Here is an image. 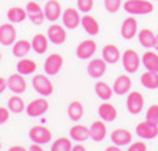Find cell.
<instances>
[{
    "label": "cell",
    "mask_w": 158,
    "mask_h": 151,
    "mask_svg": "<svg viewBox=\"0 0 158 151\" xmlns=\"http://www.w3.org/2000/svg\"><path fill=\"white\" fill-rule=\"evenodd\" d=\"M122 6L128 14H133V16L150 14L155 8V5L152 2H149V0H127Z\"/></svg>",
    "instance_id": "6da1fadb"
},
{
    "label": "cell",
    "mask_w": 158,
    "mask_h": 151,
    "mask_svg": "<svg viewBox=\"0 0 158 151\" xmlns=\"http://www.w3.org/2000/svg\"><path fill=\"white\" fill-rule=\"evenodd\" d=\"M32 87H33V90L38 95H41L44 98L51 96L52 93H54V85H52V82H51L48 74H36V76H33Z\"/></svg>",
    "instance_id": "7a4b0ae2"
},
{
    "label": "cell",
    "mask_w": 158,
    "mask_h": 151,
    "mask_svg": "<svg viewBox=\"0 0 158 151\" xmlns=\"http://www.w3.org/2000/svg\"><path fill=\"white\" fill-rule=\"evenodd\" d=\"M122 65H123V69L128 72V74H133L139 69V65H141V57L139 54L136 52L135 49H127L125 52L122 54Z\"/></svg>",
    "instance_id": "3957f363"
},
{
    "label": "cell",
    "mask_w": 158,
    "mask_h": 151,
    "mask_svg": "<svg viewBox=\"0 0 158 151\" xmlns=\"http://www.w3.org/2000/svg\"><path fill=\"white\" fill-rule=\"evenodd\" d=\"M25 11H27V19L33 24V25H41L46 21L44 11L40 6V3L36 0H30V2L25 5Z\"/></svg>",
    "instance_id": "277c9868"
},
{
    "label": "cell",
    "mask_w": 158,
    "mask_h": 151,
    "mask_svg": "<svg viewBox=\"0 0 158 151\" xmlns=\"http://www.w3.org/2000/svg\"><path fill=\"white\" fill-rule=\"evenodd\" d=\"M136 134L139 138H144V140H152L158 135V123H153V121H141L138 126H136Z\"/></svg>",
    "instance_id": "5b68a950"
},
{
    "label": "cell",
    "mask_w": 158,
    "mask_h": 151,
    "mask_svg": "<svg viewBox=\"0 0 158 151\" xmlns=\"http://www.w3.org/2000/svg\"><path fill=\"white\" fill-rule=\"evenodd\" d=\"M18 30L13 22H6L0 25V44L2 46H13L16 43Z\"/></svg>",
    "instance_id": "8992f818"
},
{
    "label": "cell",
    "mask_w": 158,
    "mask_h": 151,
    "mask_svg": "<svg viewBox=\"0 0 158 151\" xmlns=\"http://www.w3.org/2000/svg\"><path fill=\"white\" fill-rule=\"evenodd\" d=\"M81 11L76 10V8H67L63 13H62V19H63V27L65 29H77L81 25Z\"/></svg>",
    "instance_id": "52a82bcc"
},
{
    "label": "cell",
    "mask_w": 158,
    "mask_h": 151,
    "mask_svg": "<svg viewBox=\"0 0 158 151\" xmlns=\"http://www.w3.org/2000/svg\"><path fill=\"white\" fill-rule=\"evenodd\" d=\"M49 109V103L43 98H38V99H33L30 104H27V107H25V112H27V115L32 117V118H38L44 115V113L48 112Z\"/></svg>",
    "instance_id": "ba28073f"
},
{
    "label": "cell",
    "mask_w": 158,
    "mask_h": 151,
    "mask_svg": "<svg viewBox=\"0 0 158 151\" xmlns=\"http://www.w3.org/2000/svg\"><path fill=\"white\" fill-rule=\"evenodd\" d=\"M29 138L33 143H40V145H44L49 143L51 138H52V132L44 128V126H33V128L29 131Z\"/></svg>",
    "instance_id": "9c48e42d"
},
{
    "label": "cell",
    "mask_w": 158,
    "mask_h": 151,
    "mask_svg": "<svg viewBox=\"0 0 158 151\" xmlns=\"http://www.w3.org/2000/svg\"><path fill=\"white\" fill-rule=\"evenodd\" d=\"M97 43L94 40H84L76 47V57L79 60H89L97 54Z\"/></svg>",
    "instance_id": "30bf717a"
},
{
    "label": "cell",
    "mask_w": 158,
    "mask_h": 151,
    "mask_svg": "<svg viewBox=\"0 0 158 151\" xmlns=\"http://www.w3.org/2000/svg\"><path fill=\"white\" fill-rule=\"evenodd\" d=\"M108 69V63L103 58H92L87 65V72L92 79H101Z\"/></svg>",
    "instance_id": "8fae6325"
},
{
    "label": "cell",
    "mask_w": 158,
    "mask_h": 151,
    "mask_svg": "<svg viewBox=\"0 0 158 151\" xmlns=\"http://www.w3.org/2000/svg\"><path fill=\"white\" fill-rule=\"evenodd\" d=\"M144 109V96L139 91H130L127 98V110L131 115H138Z\"/></svg>",
    "instance_id": "7c38bea8"
},
{
    "label": "cell",
    "mask_w": 158,
    "mask_h": 151,
    "mask_svg": "<svg viewBox=\"0 0 158 151\" xmlns=\"http://www.w3.org/2000/svg\"><path fill=\"white\" fill-rule=\"evenodd\" d=\"M63 66V57L60 54H51L44 60V74L56 76Z\"/></svg>",
    "instance_id": "4fadbf2b"
},
{
    "label": "cell",
    "mask_w": 158,
    "mask_h": 151,
    "mask_svg": "<svg viewBox=\"0 0 158 151\" xmlns=\"http://www.w3.org/2000/svg\"><path fill=\"white\" fill-rule=\"evenodd\" d=\"M6 83H8V88L13 91V95H22L27 90V82H25L24 76L19 74V72L11 74L6 79Z\"/></svg>",
    "instance_id": "5bb4252c"
},
{
    "label": "cell",
    "mask_w": 158,
    "mask_h": 151,
    "mask_svg": "<svg viewBox=\"0 0 158 151\" xmlns=\"http://www.w3.org/2000/svg\"><path fill=\"white\" fill-rule=\"evenodd\" d=\"M120 35L123 40H133L138 35V21L133 16H128L123 19L122 25H120Z\"/></svg>",
    "instance_id": "9a60e30c"
},
{
    "label": "cell",
    "mask_w": 158,
    "mask_h": 151,
    "mask_svg": "<svg viewBox=\"0 0 158 151\" xmlns=\"http://www.w3.org/2000/svg\"><path fill=\"white\" fill-rule=\"evenodd\" d=\"M46 35H48V40L52 44L59 46V44H63L65 41H67V30L63 29V25H59V24H52L48 29Z\"/></svg>",
    "instance_id": "2e32d148"
},
{
    "label": "cell",
    "mask_w": 158,
    "mask_h": 151,
    "mask_svg": "<svg viewBox=\"0 0 158 151\" xmlns=\"http://www.w3.org/2000/svg\"><path fill=\"white\" fill-rule=\"evenodd\" d=\"M131 85H133V82H131V77H130V76H128V74H120V76H118V77L114 80L112 90H114L115 95L123 96V95L130 93Z\"/></svg>",
    "instance_id": "e0dca14e"
},
{
    "label": "cell",
    "mask_w": 158,
    "mask_h": 151,
    "mask_svg": "<svg viewBox=\"0 0 158 151\" xmlns=\"http://www.w3.org/2000/svg\"><path fill=\"white\" fill-rule=\"evenodd\" d=\"M101 58L108 63V65H114L118 60L122 58V54L118 47L115 44H106L103 49H101Z\"/></svg>",
    "instance_id": "ac0fdd59"
},
{
    "label": "cell",
    "mask_w": 158,
    "mask_h": 151,
    "mask_svg": "<svg viewBox=\"0 0 158 151\" xmlns=\"http://www.w3.org/2000/svg\"><path fill=\"white\" fill-rule=\"evenodd\" d=\"M43 11H44L46 19L51 22H56L62 17V6L57 0H49V2H46Z\"/></svg>",
    "instance_id": "d6986e66"
},
{
    "label": "cell",
    "mask_w": 158,
    "mask_h": 151,
    "mask_svg": "<svg viewBox=\"0 0 158 151\" xmlns=\"http://www.w3.org/2000/svg\"><path fill=\"white\" fill-rule=\"evenodd\" d=\"M111 140L114 145H118V146H125V145H130L133 142V134H131L128 129H114L112 134H111Z\"/></svg>",
    "instance_id": "ffe728a7"
},
{
    "label": "cell",
    "mask_w": 158,
    "mask_h": 151,
    "mask_svg": "<svg viewBox=\"0 0 158 151\" xmlns=\"http://www.w3.org/2000/svg\"><path fill=\"white\" fill-rule=\"evenodd\" d=\"M89 132H90V138L94 142H103L104 138H106L108 129H106L104 121L100 120V121H94V123H92V126L89 128Z\"/></svg>",
    "instance_id": "44dd1931"
},
{
    "label": "cell",
    "mask_w": 158,
    "mask_h": 151,
    "mask_svg": "<svg viewBox=\"0 0 158 151\" xmlns=\"http://www.w3.org/2000/svg\"><path fill=\"white\" fill-rule=\"evenodd\" d=\"M32 50L35 54L41 55V54H46L48 52V46H49V40H48V35H43V33H36L33 38H32Z\"/></svg>",
    "instance_id": "7402d4cb"
},
{
    "label": "cell",
    "mask_w": 158,
    "mask_h": 151,
    "mask_svg": "<svg viewBox=\"0 0 158 151\" xmlns=\"http://www.w3.org/2000/svg\"><path fill=\"white\" fill-rule=\"evenodd\" d=\"M81 25H82L84 32L89 33L90 36H95V35L100 33V24H98V21L94 16H89V13L81 17Z\"/></svg>",
    "instance_id": "603a6c76"
},
{
    "label": "cell",
    "mask_w": 158,
    "mask_h": 151,
    "mask_svg": "<svg viewBox=\"0 0 158 151\" xmlns=\"http://www.w3.org/2000/svg\"><path fill=\"white\" fill-rule=\"evenodd\" d=\"M141 63H142V66L146 68L147 71L158 72V54L152 52V50H147V52L142 54Z\"/></svg>",
    "instance_id": "cb8c5ba5"
},
{
    "label": "cell",
    "mask_w": 158,
    "mask_h": 151,
    "mask_svg": "<svg viewBox=\"0 0 158 151\" xmlns=\"http://www.w3.org/2000/svg\"><path fill=\"white\" fill-rule=\"evenodd\" d=\"M98 115L101 117V120L104 123H111L117 118V110L111 103H104L98 107Z\"/></svg>",
    "instance_id": "d4e9b609"
},
{
    "label": "cell",
    "mask_w": 158,
    "mask_h": 151,
    "mask_svg": "<svg viewBox=\"0 0 158 151\" xmlns=\"http://www.w3.org/2000/svg\"><path fill=\"white\" fill-rule=\"evenodd\" d=\"M16 69H18V72L22 74V76L33 74V72L36 71V61L32 60V58H27V57L19 58L18 65H16Z\"/></svg>",
    "instance_id": "484cf974"
},
{
    "label": "cell",
    "mask_w": 158,
    "mask_h": 151,
    "mask_svg": "<svg viewBox=\"0 0 158 151\" xmlns=\"http://www.w3.org/2000/svg\"><path fill=\"white\" fill-rule=\"evenodd\" d=\"M90 137L89 128H85L84 124H74L70 129V138L74 142H85Z\"/></svg>",
    "instance_id": "4316f807"
},
{
    "label": "cell",
    "mask_w": 158,
    "mask_h": 151,
    "mask_svg": "<svg viewBox=\"0 0 158 151\" xmlns=\"http://www.w3.org/2000/svg\"><path fill=\"white\" fill-rule=\"evenodd\" d=\"M32 50V43L27 40H19L13 44V55L18 58H24L27 57V54Z\"/></svg>",
    "instance_id": "83f0119b"
},
{
    "label": "cell",
    "mask_w": 158,
    "mask_h": 151,
    "mask_svg": "<svg viewBox=\"0 0 158 151\" xmlns=\"http://www.w3.org/2000/svg\"><path fill=\"white\" fill-rule=\"evenodd\" d=\"M6 17L13 24H21L27 17V11H25V8H21V6H11L6 11Z\"/></svg>",
    "instance_id": "f1b7e54d"
},
{
    "label": "cell",
    "mask_w": 158,
    "mask_h": 151,
    "mask_svg": "<svg viewBox=\"0 0 158 151\" xmlns=\"http://www.w3.org/2000/svg\"><path fill=\"white\" fill-rule=\"evenodd\" d=\"M94 88H95L97 96H98L100 99H103V101H109V99L112 98V95H114L112 87H111L109 83H106V82H103V80H98Z\"/></svg>",
    "instance_id": "f546056e"
},
{
    "label": "cell",
    "mask_w": 158,
    "mask_h": 151,
    "mask_svg": "<svg viewBox=\"0 0 158 151\" xmlns=\"http://www.w3.org/2000/svg\"><path fill=\"white\" fill-rule=\"evenodd\" d=\"M141 85L147 90H155L158 88V72L146 71L141 76Z\"/></svg>",
    "instance_id": "4dcf8cb0"
},
{
    "label": "cell",
    "mask_w": 158,
    "mask_h": 151,
    "mask_svg": "<svg viewBox=\"0 0 158 151\" xmlns=\"http://www.w3.org/2000/svg\"><path fill=\"white\" fill-rule=\"evenodd\" d=\"M67 112H68L70 120H73V121H79V120L84 117V106L79 103V101H73V103H70Z\"/></svg>",
    "instance_id": "1f68e13d"
},
{
    "label": "cell",
    "mask_w": 158,
    "mask_h": 151,
    "mask_svg": "<svg viewBox=\"0 0 158 151\" xmlns=\"http://www.w3.org/2000/svg\"><path fill=\"white\" fill-rule=\"evenodd\" d=\"M138 38H139V44H141L142 47H146V49L153 47V43H155V35H153V32H152L150 29H142V30L139 32Z\"/></svg>",
    "instance_id": "d6a6232c"
},
{
    "label": "cell",
    "mask_w": 158,
    "mask_h": 151,
    "mask_svg": "<svg viewBox=\"0 0 158 151\" xmlns=\"http://www.w3.org/2000/svg\"><path fill=\"white\" fill-rule=\"evenodd\" d=\"M8 109L11 113H21L25 110V103L24 99L19 96V95H13L10 99H8Z\"/></svg>",
    "instance_id": "836d02e7"
},
{
    "label": "cell",
    "mask_w": 158,
    "mask_h": 151,
    "mask_svg": "<svg viewBox=\"0 0 158 151\" xmlns=\"http://www.w3.org/2000/svg\"><path fill=\"white\" fill-rule=\"evenodd\" d=\"M73 145H71V138L68 137H59L57 140L52 143L51 151H71Z\"/></svg>",
    "instance_id": "e575fe53"
},
{
    "label": "cell",
    "mask_w": 158,
    "mask_h": 151,
    "mask_svg": "<svg viewBox=\"0 0 158 151\" xmlns=\"http://www.w3.org/2000/svg\"><path fill=\"white\" fill-rule=\"evenodd\" d=\"M122 5H123L122 0H104V8H106V11L111 13V14L117 13Z\"/></svg>",
    "instance_id": "d590c367"
},
{
    "label": "cell",
    "mask_w": 158,
    "mask_h": 151,
    "mask_svg": "<svg viewBox=\"0 0 158 151\" xmlns=\"http://www.w3.org/2000/svg\"><path fill=\"white\" fill-rule=\"evenodd\" d=\"M77 10L84 13V14H87V13L92 11V8H94V0H77Z\"/></svg>",
    "instance_id": "8d00e7d4"
},
{
    "label": "cell",
    "mask_w": 158,
    "mask_h": 151,
    "mask_svg": "<svg viewBox=\"0 0 158 151\" xmlns=\"http://www.w3.org/2000/svg\"><path fill=\"white\" fill-rule=\"evenodd\" d=\"M146 120L158 123V104H152L146 112Z\"/></svg>",
    "instance_id": "74e56055"
},
{
    "label": "cell",
    "mask_w": 158,
    "mask_h": 151,
    "mask_svg": "<svg viewBox=\"0 0 158 151\" xmlns=\"http://www.w3.org/2000/svg\"><path fill=\"white\" fill-rule=\"evenodd\" d=\"M127 151H147V146L144 142H131Z\"/></svg>",
    "instance_id": "f35d334b"
},
{
    "label": "cell",
    "mask_w": 158,
    "mask_h": 151,
    "mask_svg": "<svg viewBox=\"0 0 158 151\" xmlns=\"http://www.w3.org/2000/svg\"><path fill=\"white\" fill-rule=\"evenodd\" d=\"M10 109L8 107H0V124H5L10 120Z\"/></svg>",
    "instance_id": "ab89813d"
},
{
    "label": "cell",
    "mask_w": 158,
    "mask_h": 151,
    "mask_svg": "<svg viewBox=\"0 0 158 151\" xmlns=\"http://www.w3.org/2000/svg\"><path fill=\"white\" fill-rule=\"evenodd\" d=\"M29 151H44V148L40 145V143H32L29 146Z\"/></svg>",
    "instance_id": "60d3db41"
},
{
    "label": "cell",
    "mask_w": 158,
    "mask_h": 151,
    "mask_svg": "<svg viewBox=\"0 0 158 151\" xmlns=\"http://www.w3.org/2000/svg\"><path fill=\"white\" fill-rule=\"evenodd\" d=\"M8 88V83H6V80L3 79V77H0V95H2L5 90Z\"/></svg>",
    "instance_id": "b9f144b4"
},
{
    "label": "cell",
    "mask_w": 158,
    "mask_h": 151,
    "mask_svg": "<svg viewBox=\"0 0 158 151\" xmlns=\"http://www.w3.org/2000/svg\"><path fill=\"white\" fill-rule=\"evenodd\" d=\"M8 151H29L25 146H22V145H13Z\"/></svg>",
    "instance_id": "7bdbcfd3"
},
{
    "label": "cell",
    "mask_w": 158,
    "mask_h": 151,
    "mask_svg": "<svg viewBox=\"0 0 158 151\" xmlns=\"http://www.w3.org/2000/svg\"><path fill=\"white\" fill-rule=\"evenodd\" d=\"M71 151H87V149H85V146H84V145H81V143H76V145L71 148Z\"/></svg>",
    "instance_id": "ee69618b"
},
{
    "label": "cell",
    "mask_w": 158,
    "mask_h": 151,
    "mask_svg": "<svg viewBox=\"0 0 158 151\" xmlns=\"http://www.w3.org/2000/svg\"><path fill=\"white\" fill-rule=\"evenodd\" d=\"M104 151H122V149H120V146H118V145H114V143H112L111 146H108Z\"/></svg>",
    "instance_id": "f6af8a7d"
},
{
    "label": "cell",
    "mask_w": 158,
    "mask_h": 151,
    "mask_svg": "<svg viewBox=\"0 0 158 151\" xmlns=\"http://www.w3.org/2000/svg\"><path fill=\"white\" fill-rule=\"evenodd\" d=\"M153 49L158 50V33L155 35V43H153Z\"/></svg>",
    "instance_id": "bcb514c9"
},
{
    "label": "cell",
    "mask_w": 158,
    "mask_h": 151,
    "mask_svg": "<svg viewBox=\"0 0 158 151\" xmlns=\"http://www.w3.org/2000/svg\"><path fill=\"white\" fill-rule=\"evenodd\" d=\"M0 60H2V52H0Z\"/></svg>",
    "instance_id": "7dc6e473"
},
{
    "label": "cell",
    "mask_w": 158,
    "mask_h": 151,
    "mask_svg": "<svg viewBox=\"0 0 158 151\" xmlns=\"http://www.w3.org/2000/svg\"><path fill=\"white\" fill-rule=\"evenodd\" d=\"M0 149H2V142H0Z\"/></svg>",
    "instance_id": "c3c4849f"
},
{
    "label": "cell",
    "mask_w": 158,
    "mask_h": 151,
    "mask_svg": "<svg viewBox=\"0 0 158 151\" xmlns=\"http://www.w3.org/2000/svg\"><path fill=\"white\" fill-rule=\"evenodd\" d=\"M153 2H158V0H153Z\"/></svg>",
    "instance_id": "681fc988"
},
{
    "label": "cell",
    "mask_w": 158,
    "mask_h": 151,
    "mask_svg": "<svg viewBox=\"0 0 158 151\" xmlns=\"http://www.w3.org/2000/svg\"><path fill=\"white\" fill-rule=\"evenodd\" d=\"M36 2H40V0H36Z\"/></svg>",
    "instance_id": "f907efd6"
}]
</instances>
